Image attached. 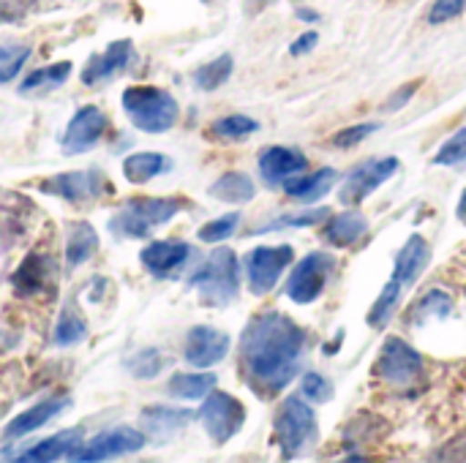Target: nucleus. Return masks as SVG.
I'll use <instances>...</instances> for the list:
<instances>
[{"label":"nucleus","mask_w":466,"mask_h":463,"mask_svg":"<svg viewBox=\"0 0 466 463\" xmlns=\"http://www.w3.org/2000/svg\"><path fill=\"white\" fill-rule=\"evenodd\" d=\"M254 194H257V188H254L251 177L243 172H227L210 186V196L229 202V205H243V202L254 199Z\"/></svg>","instance_id":"obj_25"},{"label":"nucleus","mask_w":466,"mask_h":463,"mask_svg":"<svg viewBox=\"0 0 466 463\" xmlns=\"http://www.w3.org/2000/svg\"><path fill=\"white\" fill-rule=\"evenodd\" d=\"M317 437V415L303 398H287L276 415V442L284 458H295Z\"/></svg>","instance_id":"obj_6"},{"label":"nucleus","mask_w":466,"mask_h":463,"mask_svg":"<svg viewBox=\"0 0 466 463\" xmlns=\"http://www.w3.org/2000/svg\"><path fill=\"white\" fill-rule=\"evenodd\" d=\"M199 297L210 306H227L238 297V287H240V278H238V257L235 251L229 248H216L208 262L191 276L188 281Z\"/></svg>","instance_id":"obj_4"},{"label":"nucleus","mask_w":466,"mask_h":463,"mask_svg":"<svg viewBox=\"0 0 466 463\" xmlns=\"http://www.w3.org/2000/svg\"><path fill=\"white\" fill-rule=\"evenodd\" d=\"M466 8V0H434L431 11H429V22L431 25H442L451 22L456 16H461Z\"/></svg>","instance_id":"obj_39"},{"label":"nucleus","mask_w":466,"mask_h":463,"mask_svg":"<svg viewBox=\"0 0 466 463\" xmlns=\"http://www.w3.org/2000/svg\"><path fill=\"white\" fill-rule=\"evenodd\" d=\"M169 169H172V158H167L161 153H134L123 161V175L134 186L150 183L153 177H158Z\"/></svg>","instance_id":"obj_24"},{"label":"nucleus","mask_w":466,"mask_h":463,"mask_svg":"<svg viewBox=\"0 0 466 463\" xmlns=\"http://www.w3.org/2000/svg\"><path fill=\"white\" fill-rule=\"evenodd\" d=\"M377 128H380V123H360V126H350V128L339 131V134L330 139V145H333V147L347 150V147H352V145L363 142V139H366L369 134H374Z\"/></svg>","instance_id":"obj_36"},{"label":"nucleus","mask_w":466,"mask_h":463,"mask_svg":"<svg viewBox=\"0 0 466 463\" xmlns=\"http://www.w3.org/2000/svg\"><path fill=\"white\" fill-rule=\"evenodd\" d=\"M399 172V158L388 156V158H374L360 164L344 183L341 188V205L347 207H358L369 194H374L385 180H390Z\"/></svg>","instance_id":"obj_13"},{"label":"nucleus","mask_w":466,"mask_h":463,"mask_svg":"<svg viewBox=\"0 0 466 463\" xmlns=\"http://www.w3.org/2000/svg\"><path fill=\"white\" fill-rule=\"evenodd\" d=\"M257 128H259V123L246 115H229V117H221L213 123V134L221 139H243V136L254 134Z\"/></svg>","instance_id":"obj_31"},{"label":"nucleus","mask_w":466,"mask_h":463,"mask_svg":"<svg viewBox=\"0 0 466 463\" xmlns=\"http://www.w3.org/2000/svg\"><path fill=\"white\" fill-rule=\"evenodd\" d=\"M131 374L139 379H153L161 368H164V355L158 349H142L137 357H131L128 363Z\"/></svg>","instance_id":"obj_34"},{"label":"nucleus","mask_w":466,"mask_h":463,"mask_svg":"<svg viewBox=\"0 0 466 463\" xmlns=\"http://www.w3.org/2000/svg\"><path fill=\"white\" fill-rule=\"evenodd\" d=\"M87 336V327L79 317L74 314H63L57 327H55V344L57 347H71V344H79L82 338Z\"/></svg>","instance_id":"obj_33"},{"label":"nucleus","mask_w":466,"mask_h":463,"mask_svg":"<svg viewBox=\"0 0 466 463\" xmlns=\"http://www.w3.org/2000/svg\"><path fill=\"white\" fill-rule=\"evenodd\" d=\"M123 109L131 117V123L147 134H164L177 120V101L167 90L150 85L128 87L123 93Z\"/></svg>","instance_id":"obj_3"},{"label":"nucleus","mask_w":466,"mask_h":463,"mask_svg":"<svg viewBox=\"0 0 466 463\" xmlns=\"http://www.w3.org/2000/svg\"><path fill=\"white\" fill-rule=\"evenodd\" d=\"M82 445V431L79 428H71V431H63V434H55L38 445H33L30 450H25L22 456H16L19 463H46L57 461L63 456H71L76 448Z\"/></svg>","instance_id":"obj_21"},{"label":"nucleus","mask_w":466,"mask_h":463,"mask_svg":"<svg viewBox=\"0 0 466 463\" xmlns=\"http://www.w3.org/2000/svg\"><path fill=\"white\" fill-rule=\"evenodd\" d=\"M238 221H240L238 213L221 216V218H216V221H210V224H205V226L199 229V240H205V243H221V240H227V237L235 232Z\"/></svg>","instance_id":"obj_35"},{"label":"nucleus","mask_w":466,"mask_h":463,"mask_svg":"<svg viewBox=\"0 0 466 463\" xmlns=\"http://www.w3.org/2000/svg\"><path fill=\"white\" fill-rule=\"evenodd\" d=\"M459 218H461V224H466V191L461 194V202H459Z\"/></svg>","instance_id":"obj_42"},{"label":"nucleus","mask_w":466,"mask_h":463,"mask_svg":"<svg viewBox=\"0 0 466 463\" xmlns=\"http://www.w3.org/2000/svg\"><path fill=\"white\" fill-rule=\"evenodd\" d=\"M377 377L388 382L390 388H412L423 377V357L401 338H388L380 360H377Z\"/></svg>","instance_id":"obj_7"},{"label":"nucleus","mask_w":466,"mask_h":463,"mask_svg":"<svg viewBox=\"0 0 466 463\" xmlns=\"http://www.w3.org/2000/svg\"><path fill=\"white\" fill-rule=\"evenodd\" d=\"M366 232H369V218L360 210H347V213H339L325 226V240L336 248H347L358 243Z\"/></svg>","instance_id":"obj_23"},{"label":"nucleus","mask_w":466,"mask_h":463,"mask_svg":"<svg viewBox=\"0 0 466 463\" xmlns=\"http://www.w3.org/2000/svg\"><path fill=\"white\" fill-rule=\"evenodd\" d=\"M177 210H180L177 199H158V196L131 199L112 218V232H117L123 237H145L153 226H161L169 218H175Z\"/></svg>","instance_id":"obj_5"},{"label":"nucleus","mask_w":466,"mask_h":463,"mask_svg":"<svg viewBox=\"0 0 466 463\" xmlns=\"http://www.w3.org/2000/svg\"><path fill=\"white\" fill-rule=\"evenodd\" d=\"M292 246H262V248H254L246 259V273H248V287L254 295H268L281 273L287 270V265L292 262Z\"/></svg>","instance_id":"obj_12"},{"label":"nucleus","mask_w":466,"mask_h":463,"mask_svg":"<svg viewBox=\"0 0 466 463\" xmlns=\"http://www.w3.org/2000/svg\"><path fill=\"white\" fill-rule=\"evenodd\" d=\"M30 57V46H19V44H3L0 46V85L11 82L22 65L27 63Z\"/></svg>","instance_id":"obj_30"},{"label":"nucleus","mask_w":466,"mask_h":463,"mask_svg":"<svg viewBox=\"0 0 466 463\" xmlns=\"http://www.w3.org/2000/svg\"><path fill=\"white\" fill-rule=\"evenodd\" d=\"M429 262H431V246L420 235H412L404 243V248L399 251V259H396V267H393V276H390L388 287L382 289L380 300L369 311V325L371 327H385L388 325V319L393 317V311L399 308L404 295L418 284V278L429 267Z\"/></svg>","instance_id":"obj_2"},{"label":"nucleus","mask_w":466,"mask_h":463,"mask_svg":"<svg viewBox=\"0 0 466 463\" xmlns=\"http://www.w3.org/2000/svg\"><path fill=\"white\" fill-rule=\"evenodd\" d=\"M317 46V33H303L292 46H289V55L292 57H300V55H306L309 49H314Z\"/></svg>","instance_id":"obj_41"},{"label":"nucleus","mask_w":466,"mask_h":463,"mask_svg":"<svg viewBox=\"0 0 466 463\" xmlns=\"http://www.w3.org/2000/svg\"><path fill=\"white\" fill-rule=\"evenodd\" d=\"M71 404V398H46L30 409H25L22 415H16L8 426H5V437L8 439H19V437H27L33 434L35 428L46 426L52 418H57L66 407Z\"/></svg>","instance_id":"obj_20"},{"label":"nucleus","mask_w":466,"mask_h":463,"mask_svg":"<svg viewBox=\"0 0 466 463\" xmlns=\"http://www.w3.org/2000/svg\"><path fill=\"white\" fill-rule=\"evenodd\" d=\"M303 349L306 333L284 314L257 317L240 341L243 368L251 385L268 398L279 396L298 377Z\"/></svg>","instance_id":"obj_1"},{"label":"nucleus","mask_w":466,"mask_h":463,"mask_svg":"<svg viewBox=\"0 0 466 463\" xmlns=\"http://www.w3.org/2000/svg\"><path fill=\"white\" fill-rule=\"evenodd\" d=\"M41 188L46 194L63 196L66 202H90L101 194L112 191L109 177L101 169H76V172H63V175H52L41 183Z\"/></svg>","instance_id":"obj_11"},{"label":"nucleus","mask_w":466,"mask_h":463,"mask_svg":"<svg viewBox=\"0 0 466 463\" xmlns=\"http://www.w3.org/2000/svg\"><path fill=\"white\" fill-rule=\"evenodd\" d=\"M191 254V246L188 243H180V240H158V243H150L139 259L145 265V270H150L156 278H169L172 273H177L186 259Z\"/></svg>","instance_id":"obj_18"},{"label":"nucleus","mask_w":466,"mask_h":463,"mask_svg":"<svg viewBox=\"0 0 466 463\" xmlns=\"http://www.w3.org/2000/svg\"><path fill=\"white\" fill-rule=\"evenodd\" d=\"M254 5H268V3H276V0H251Z\"/></svg>","instance_id":"obj_44"},{"label":"nucleus","mask_w":466,"mask_h":463,"mask_svg":"<svg viewBox=\"0 0 466 463\" xmlns=\"http://www.w3.org/2000/svg\"><path fill=\"white\" fill-rule=\"evenodd\" d=\"M300 19L311 22V19H317V14H314V11H300Z\"/></svg>","instance_id":"obj_43"},{"label":"nucleus","mask_w":466,"mask_h":463,"mask_svg":"<svg viewBox=\"0 0 466 463\" xmlns=\"http://www.w3.org/2000/svg\"><path fill=\"white\" fill-rule=\"evenodd\" d=\"M466 161V126L459 128L451 139H445V145L437 150L434 164L437 166H459Z\"/></svg>","instance_id":"obj_32"},{"label":"nucleus","mask_w":466,"mask_h":463,"mask_svg":"<svg viewBox=\"0 0 466 463\" xmlns=\"http://www.w3.org/2000/svg\"><path fill=\"white\" fill-rule=\"evenodd\" d=\"M202 423H205V431L208 437L216 442V445H227L246 423V407L229 396V393H210L202 404V412H199Z\"/></svg>","instance_id":"obj_8"},{"label":"nucleus","mask_w":466,"mask_h":463,"mask_svg":"<svg viewBox=\"0 0 466 463\" xmlns=\"http://www.w3.org/2000/svg\"><path fill=\"white\" fill-rule=\"evenodd\" d=\"M232 57L229 55H221V57H216V60H210V63H205L197 74H194V79H197V85L202 87V90H216V87H221L227 79H229V74H232Z\"/></svg>","instance_id":"obj_29"},{"label":"nucleus","mask_w":466,"mask_h":463,"mask_svg":"<svg viewBox=\"0 0 466 463\" xmlns=\"http://www.w3.org/2000/svg\"><path fill=\"white\" fill-rule=\"evenodd\" d=\"M336 180H339V172L330 169V166H325V169H319L314 175H306V177H298V175L289 177L284 183V188H287L289 196H295L300 202H317L325 194H330V188L336 186Z\"/></svg>","instance_id":"obj_22"},{"label":"nucleus","mask_w":466,"mask_h":463,"mask_svg":"<svg viewBox=\"0 0 466 463\" xmlns=\"http://www.w3.org/2000/svg\"><path fill=\"white\" fill-rule=\"evenodd\" d=\"M98 248V235L90 224L79 221L68 226V240H66V259L68 265H82L85 259L93 257V251Z\"/></svg>","instance_id":"obj_26"},{"label":"nucleus","mask_w":466,"mask_h":463,"mask_svg":"<svg viewBox=\"0 0 466 463\" xmlns=\"http://www.w3.org/2000/svg\"><path fill=\"white\" fill-rule=\"evenodd\" d=\"M325 216H328V210H325V207H319V210H306V213H300V216H281L279 221H273L270 226L259 229L257 235L270 232V229H279V226H311V224H319Z\"/></svg>","instance_id":"obj_38"},{"label":"nucleus","mask_w":466,"mask_h":463,"mask_svg":"<svg viewBox=\"0 0 466 463\" xmlns=\"http://www.w3.org/2000/svg\"><path fill=\"white\" fill-rule=\"evenodd\" d=\"M227 352H229V336L216 327L199 325V327H191L186 336L183 355H186V363H191L194 368H210L221 363Z\"/></svg>","instance_id":"obj_15"},{"label":"nucleus","mask_w":466,"mask_h":463,"mask_svg":"<svg viewBox=\"0 0 466 463\" xmlns=\"http://www.w3.org/2000/svg\"><path fill=\"white\" fill-rule=\"evenodd\" d=\"M104 131H106V115L98 109V106H82V109H76V115L68 120V128H66V134H63V142H60V147H63V153H68V156H76V153H85V150H90L101 136H104Z\"/></svg>","instance_id":"obj_14"},{"label":"nucleus","mask_w":466,"mask_h":463,"mask_svg":"<svg viewBox=\"0 0 466 463\" xmlns=\"http://www.w3.org/2000/svg\"><path fill=\"white\" fill-rule=\"evenodd\" d=\"M216 385V377L213 374H175L169 379V396L175 398H186V401H194V398H202L213 390Z\"/></svg>","instance_id":"obj_27"},{"label":"nucleus","mask_w":466,"mask_h":463,"mask_svg":"<svg viewBox=\"0 0 466 463\" xmlns=\"http://www.w3.org/2000/svg\"><path fill=\"white\" fill-rule=\"evenodd\" d=\"M205 3H210V0H205Z\"/></svg>","instance_id":"obj_46"},{"label":"nucleus","mask_w":466,"mask_h":463,"mask_svg":"<svg viewBox=\"0 0 466 463\" xmlns=\"http://www.w3.org/2000/svg\"><path fill=\"white\" fill-rule=\"evenodd\" d=\"M131 60H134V44L128 38L112 41L104 52H98L87 60V65L82 68V82L96 85V82L112 79L115 74L126 71L131 65Z\"/></svg>","instance_id":"obj_16"},{"label":"nucleus","mask_w":466,"mask_h":463,"mask_svg":"<svg viewBox=\"0 0 466 463\" xmlns=\"http://www.w3.org/2000/svg\"><path fill=\"white\" fill-rule=\"evenodd\" d=\"M194 420V412L188 409H172V407H150L139 415V423L145 428V434L153 442H167L172 439L177 431H183L188 423Z\"/></svg>","instance_id":"obj_19"},{"label":"nucleus","mask_w":466,"mask_h":463,"mask_svg":"<svg viewBox=\"0 0 466 463\" xmlns=\"http://www.w3.org/2000/svg\"><path fill=\"white\" fill-rule=\"evenodd\" d=\"M333 267H336V259H333L330 254L317 251V254L303 257V259L295 265L292 276H289L287 295H289L295 303H300V306H309V303L319 300V295H322V289H325L328 276L333 273Z\"/></svg>","instance_id":"obj_9"},{"label":"nucleus","mask_w":466,"mask_h":463,"mask_svg":"<svg viewBox=\"0 0 466 463\" xmlns=\"http://www.w3.org/2000/svg\"><path fill=\"white\" fill-rule=\"evenodd\" d=\"M420 85H423V79H415V82L404 85V87H401L399 93H393V96L388 98V104H385L382 109H385V112H396L399 106H404V104H407V101H410V98H412V96L418 93V87H420Z\"/></svg>","instance_id":"obj_40"},{"label":"nucleus","mask_w":466,"mask_h":463,"mask_svg":"<svg viewBox=\"0 0 466 463\" xmlns=\"http://www.w3.org/2000/svg\"><path fill=\"white\" fill-rule=\"evenodd\" d=\"M68 74H71V60H60V63H52V65H46V68L33 71V74L19 85V90H22V93H33V90L57 87V85H63V82L68 79Z\"/></svg>","instance_id":"obj_28"},{"label":"nucleus","mask_w":466,"mask_h":463,"mask_svg":"<svg viewBox=\"0 0 466 463\" xmlns=\"http://www.w3.org/2000/svg\"><path fill=\"white\" fill-rule=\"evenodd\" d=\"M3 3H5V0H0V5H3Z\"/></svg>","instance_id":"obj_45"},{"label":"nucleus","mask_w":466,"mask_h":463,"mask_svg":"<svg viewBox=\"0 0 466 463\" xmlns=\"http://www.w3.org/2000/svg\"><path fill=\"white\" fill-rule=\"evenodd\" d=\"M303 396L311 398L314 404H325L333 398V385H328V379L319 374H306L303 377Z\"/></svg>","instance_id":"obj_37"},{"label":"nucleus","mask_w":466,"mask_h":463,"mask_svg":"<svg viewBox=\"0 0 466 463\" xmlns=\"http://www.w3.org/2000/svg\"><path fill=\"white\" fill-rule=\"evenodd\" d=\"M309 166L306 156L295 147H268L259 156V175L268 186H281L295 175H303Z\"/></svg>","instance_id":"obj_17"},{"label":"nucleus","mask_w":466,"mask_h":463,"mask_svg":"<svg viewBox=\"0 0 466 463\" xmlns=\"http://www.w3.org/2000/svg\"><path fill=\"white\" fill-rule=\"evenodd\" d=\"M147 437L137 428H126L117 426L112 431H104L98 437H93L87 445H79L71 458L79 463L106 461V458H117V456H128V453H139L145 448Z\"/></svg>","instance_id":"obj_10"}]
</instances>
